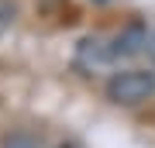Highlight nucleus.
Masks as SVG:
<instances>
[{
  "label": "nucleus",
  "mask_w": 155,
  "mask_h": 148,
  "mask_svg": "<svg viewBox=\"0 0 155 148\" xmlns=\"http://www.w3.org/2000/svg\"><path fill=\"white\" fill-rule=\"evenodd\" d=\"M155 93V69H121L107 79V100L117 107H134Z\"/></svg>",
  "instance_id": "1"
},
{
  "label": "nucleus",
  "mask_w": 155,
  "mask_h": 148,
  "mask_svg": "<svg viewBox=\"0 0 155 148\" xmlns=\"http://www.w3.org/2000/svg\"><path fill=\"white\" fill-rule=\"evenodd\" d=\"M76 66L83 72H110L117 66V55H114V38L107 35H83L76 45Z\"/></svg>",
  "instance_id": "2"
},
{
  "label": "nucleus",
  "mask_w": 155,
  "mask_h": 148,
  "mask_svg": "<svg viewBox=\"0 0 155 148\" xmlns=\"http://www.w3.org/2000/svg\"><path fill=\"white\" fill-rule=\"evenodd\" d=\"M114 55H117V66L138 59V55H148V28L127 24L121 35H114Z\"/></svg>",
  "instance_id": "3"
},
{
  "label": "nucleus",
  "mask_w": 155,
  "mask_h": 148,
  "mask_svg": "<svg viewBox=\"0 0 155 148\" xmlns=\"http://www.w3.org/2000/svg\"><path fill=\"white\" fill-rule=\"evenodd\" d=\"M0 148H45L35 134H24V131H14V134H4L0 138Z\"/></svg>",
  "instance_id": "4"
},
{
  "label": "nucleus",
  "mask_w": 155,
  "mask_h": 148,
  "mask_svg": "<svg viewBox=\"0 0 155 148\" xmlns=\"http://www.w3.org/2000/svg\"><path fill=\"white\" fill-rule=\"evenodd\" d=\"M148 59L155 62V28H152V31H148Z\"/></svg>",
  "instance_id": "5"
}]
</instances>
